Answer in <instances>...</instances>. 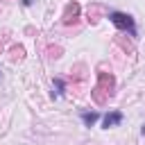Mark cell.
Returning <instances> with one entry per match:
<instances>
[{
    "label": "cell",
    "mask_w": 145,
    "mask_h": 145,
    "mask_svg": "<svg viewBox=\"0 0 145 145\" xmlns=\"http://www.w3.org/2000/svg\"><path fill=\"white\" fill-rule=\"evenodd\" d=\"M120 32H127L129 36H138V29H136V20H134V16L131 14H127V11H118V9H113V11H109V16H106Z\"/></svg>",
    "instance_id": "obj_1"
},
{
    "label": "cell",
    "mask_w": 145,
    "mask_h": 145,
    "mask_svg": "<svg viewBox=\"0 0 145 145\" xmlns=\"http://www.w3.org/2000/svg\"><path fill=\"white\" fill-rule=\"evenodd\" d=\"M122 120H125V113L118 111V109H113V111H106L102 116V127L104 129H111V127H118Z\"/></svg>",
    "instance_id": "obj_2"
},
{
    "label": "cell",
    "mask_w": 145,
    "mask_h": 145,
    "mask_svg": "<svg viewBox=\"0 0 145 145\" xmlns=\"http://www.w3.org/2000/svg\"><path fill=\"white\" fill-rule=\"evenodd\" d=\"M79 118H82L84 127H93V125L100 120V113H97V111H82V113H79Z\"/></svg>",
    "instance_id": "obj_3"
},
{
    "label": "cell",
    "mask_w": 145,
    "mask_h": 145,
    "mask_svg": "<svg viewBox=\"0 0 145 145\" xmlns=\"http://www.w3.org/2000/svg\"><path fill=\"white\" fill-rule=\"evenodd\" d=\"M52 88H57L54 95H63V91H66V82H63L61 77H54V79H52Z\"/></svg>",
    "instance_id": "obj_4"
},
{
    "label": "cell",
    "mask_w": 145,
    "mask_h": 145,
    "mask_svg": "<svg viewBox=\"0 0 145 145\" xmlns=\"http://www.w3.org/2000/svg\"><path fill=\"white\" fill-rule=\"evenodd\" d=\"M32 2H34V0H23V7H29Z\"/></svg>",
    "instance_id": "obj_5"
},
{
    "label": "cell",
    "mask_w": 145,
    "mask_h": 145,
    "mask_svg": "<svg viewBox=\"0 0 145 145\" xmlns=\"http://www.w3.org/2000/svg\"><path fill=\"white\" fill-rule=\"evenodd\" d=\"M140 134H143V136H145V125H143V129H140Z\"/></svg>",
    "instance_id": "obj_6"
},
{
    "label": "cell",
    "mask_w": 145,
    "mask_h": 145,
    "mask_svg": "<svg viewBox=\"0 0 145 145\" xmlns=\"http://www.w3.org/2000/svg\"><path fill=\"white\" fill-rule=\"evenodd\" d=\"M0 77H2V72H0Z\"/></svg>",
    "instance_id": "obj_7"
}]
</instances>
